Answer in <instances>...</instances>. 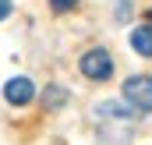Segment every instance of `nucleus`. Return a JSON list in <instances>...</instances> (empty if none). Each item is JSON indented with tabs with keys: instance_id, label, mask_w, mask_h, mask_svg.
I'll return each mask as SVG.
<instances>
[{
	"instance_id": "obj_1",
	"label": "nucleus",
	"mask_w": 152,
	"mask_h": 145,
	"mask_svg": "<svg viewBox=\"0 0 152 145\" xmlns=\"http://www.w3.org/2000/svg\"><path fill=\"white\" fill-rule=\"evenodd\" d=\"M124 96H127V103H131L134 110L149 113V110H152V78H149V74L127 78V81H124Z\"/></svg>"
},
{
	"instance_id": "obj_2",
	"label": "nucleus",
	"mask_w": 152,
	"mask_h": 145,
	"mask_svg": "<svg viewBox=\"0 0 152 145\" xmlns=\"http://www.w3.org/2000/svg\"><path fill=\"white\" fill-rule=\"evenodd\" d=\"M81 74L92 78V81H106V78L113 74V60H110V53H106V50H88V53L81 57Z\"/></svg>"
},
{
	"instance_id": "obj_3",
	"label": "nucleus",
	"mask_w": 152,
	"mask_h": 145,
	"mask_svg": "<svg viewBox=\"0 0 152 145\" xmlns=\"http://www.w3.org/2000/svg\"><path fill=\"white\" fill-rule=\"evenodd\" d=\"M4 99H7L11 106H25V103L32 99V81H28V78H11V81L4 85Z\"/></svg>"
},
{
	"instance_id": "obj_4",
	"label": "nucleus",
	"mask_w": 152,
	"mask_h": 145,
	"mask_svg": "<svg viewBox=\"0 0 152 145\" xmlns=\"http://www.w3.org/2000/svg\"><path fill=\"white\" fill-rule=\"evenodd\" d=\"M131 46L142 53V57H152V25H142L131 32Z\"/></svg>"
},
{
	"instance_id": "obj_5",
	"label": "nucleus",
	"mask_w": 152,
	"mask_h": 145,
	"mask_svg": "<svg viewBox=\"0 0 152 145\" xmlns=\"http://www.w3.org/2000/svg\"><path fill=\"white\" fill-rule=\"evenodd\" d=\"M64 99H67V96H64L60 89H50V92H46V103H64Z\"/></svg>"
},
{
	"instance_id": "obj_6",
	"label": "nucleus",
	"mask_w": 152,
	"mask_h": 145,
	"mask_svg": "<svg viewBox=\"0 0 152 145\" xmlns=\"http://www.w3.org/2000/svg\"><path fill=\"white\" fill-rule=\"evenodd\" d=\"M50 4H53V11H71L78 0H50Z\"/></svg>"
},
{
	"instance_id": "obj_7",
	"label": "nucleus",
	"mask_w": 152,
	"mask_h": 145,
	"mask_svg": "<svg viewBox=\"0 0 152 145\" xmlns=\"http://www.w3.org/2000/svg\"><path fill=\"white\" fill-rule=\"evenodd\" d=\"M7 14H11V0H0V21H4Z\"/></svg>"
},
{
	"instance_id": "obj_8",
	"label": "nucleus",
	"mask_w": 152,
	"mask_h": 145,
	"mask_svg": "<svg viewBox=\"0 0 152 145\" xmlns=\"http://www.w3.org/2000/svg\"><path fill=\"white\" fill-rule=\"evenodd\" d=\"M149 21H152V11H149Z\"/></svg>"
}]
</instances>
